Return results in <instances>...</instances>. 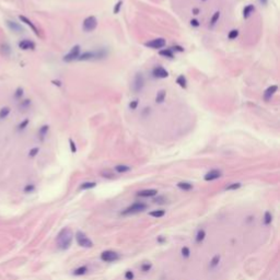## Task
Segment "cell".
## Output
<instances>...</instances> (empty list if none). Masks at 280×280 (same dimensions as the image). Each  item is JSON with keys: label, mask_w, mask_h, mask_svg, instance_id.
Here are the masks:
<instances>
[{"label": "cell", "mask_w": 280, "mask_h": 280, "mask_svg": "<svg viewBox=\"0 0 280 280\" xmlns=\"http://www.w3.org/2000/svg\"><path fill=\"white\" fill-rule=\"evenodd\" d=\"M237 36H239V31H237V30H232V31H230V33L228 34V37L230 40H235Z\"/></svg>", "instance_id": "4dcf8cb0"}, {"label": "cell", "mask_w": 280, "mask_h": 280, "mask_svg": "<svg viewBox=\"0 0 280 280\" xmlns=\"http://www.w3.org/2000/svg\"><path fill=\"white\" fill-rule=\"evenodd\" d=\"M165 95H166L165 90H160V91H158L157 96H155V102H157L158 104L163 103L164 100H165Z\"/></svg>", "instance_id": "2e32d148"}, {"label": "cell", "mask_w": 280, "mask_h": 280, "mask_svg": "<svg viewBox=\"0 0 280 280\" xmlns=\"http://www.w3.org/2000/svg\"><path fill=\"white\" fill-rule=\"evenodd\" d=\"M163 199H164V197H162V196H161V197L155 198V199L153 200V201H155V203H163V201H162Z\"/></svg>", "instance_id": "74e56055"}, {"label": "cell", "mask_w": 280, "mask_h": 280, "mask_svg": "<svg viewBox=\"0 0 280 280\" xmlns=\"http://www.w3.org/2000/svg\"><path fill=\"white\" fill-rule=\"evenodd\" d=\"M201 1H206V0H201Z\"/></svg>", "instance_id": "b9f144b4"}, {"label": "cell", "mask_w": 280, "mask_h": 280, "mask_svg": "<svg viewBox=\"0 0 280 280\" xmlns=\"http://www.w3.org/2000/svg\"><path fill=\"white\" fill-rule=\"evenodd\" d=\"M155 195H158L157 189H143L141 192H138L137 196H139V197H153Z\"/></svg>", "instance_id": "4fadbf2b"}, {"label": "cell", "mask_w": 280, "mask_h": 280, "mask_svg": "<svg viewBox=\"0 0 280 280\" xmlns=\"http://www.w3.org/2000/svg\"><path fill=\"white\" fill-rule=\"evenodd\" d=\"M190 25L194 26V28H198V26L200 25V23L198 20H196V19H193L192 21H190Z\"/></svg>", "instance_id": "8d00e7d4"}, {"label": "cell", "mask_w": 280, "mask_h": 280, "mask_svg": "<svg viewBox=\"0 0 280 280\" xmlns=\"http://www.w3.org/2000/svg\"><path fill=\"white\" fill-rule=\"evenodd\" d=\"M173 52V50H175V52H178V53H182V52H184V48L182 47V46H180V45H174V46H172L171 48H170Z\"/></svg>", "instance_id": "836d02e7"}, {"label": "cell", "mask_w": 280, "mask_h": 280, "mask_svg": "<svg viewBox=\"0 0 280 280\" xmlns=\"http://www.w3.org/2000/svg\"><path fill=\"white\" fill-rule=\"evenodd\" d=\"M57 245L60 249H63L66 251L70 247L72 243V232L70 229L68 228H63L61 231L59 232V234L57 236Z\"/></svg>", "instance_id": "6da1fadb"}, {"label": "cell", "mask_w": 280, "mask_h": 280, "mask_svg": "<svg viewBox=\"0 0 280 280\" xmlns=\"http://www.w3.org/2000/svg\"><path fill=\"white\" fill-rule=\"evenodd\" d=\"M220 259H221L220 255H214L213 257H212L211 262H210V267H211V268H214L216 266L219 265V263H220Z\"/></svg>", "instance_id": "484cf974"}, {"label": "cell", "mask_w": 280, "mask_h": 280, "mask_svg": "<svg viewBox=\"0 0 280 280\" xmlns=\"http://www.w3.org/2000/svg\"><path fill=\"white\" fill-rule=\"evenodd\" d=\"M78 60L80 61H86V60H94V55H93V52H86L83 54H80Z\"/></svg>", "instance_id": "5bb4252c"}, {"label": "cell", "mask_w": 280, "mask_h": 280, "mask_svg": "<svg viewBox=\"0 0 280 280\" xmlns=\"http://www.w3.org/2000/svg\"><path fill=\"white\" fill-rule=\"evenodd\" d=\"M206 237V231L203 229L198 230L197 234H196V243H201Z\"/></svg>", "instance_id": "ffe728a7"}, {"label": "cell", "mask_w": 280, "mask_h": 280, "mask_svg": "<svg viewBox=\"0 0 280 280\" xmlns=\"http://www.w3.org/2000/svg\"><path fill=\"white\" fill-rule=\"evenodd\" d=\"M93 55H94V60H100V59H104V58L109 55V52L107 49L102 47V48H99L93 52Z\"/></svg>", "instance_id": "7c38bea8"}, {"label": "cell", "mask_w": 280, "mask_h": 280, "mask_svg": "<svg viewBox=\"0 0 280 280\" xmlns=\"http://www.w3.org/2000/svg\"><path fill=\"white\" fill-rule=\"evenodd\" d=\"M182 256H183L184 258H188L189 256H190V249L187 247V246H184V247H182Z\"/></svg>", "instance_id": "f1b7e54d"}, {"label": "cell", "mask_w": 280, "mask_h": 280, "mask_svg": "<svg viewBox=\"0 0 280 280\" xmlns=\"http://www.w3.org/2000/svg\"><path fill=\"white\" fill-rule=\"evenodd\" d=\"M152 74H153V77L158 78V79H164V78L169 77V72L161 66L155 67V68L152 70Z\"/></svg>", "instance_id": "9c48e42d"}, {"label": "cell", "mask_w": 280, "mask_h": 280, "mask_svg": "<svg viewBox=\"0 0 280 280\" xmlns=\"http://www.w3.org/2000/svg\"><path fill=\"white\" fill-rule=\"evenodd\" d=\"M96 26H97V20L96 18L93 17V15H90V17L86 18L82 23V30L84 32H92L93 30H95Z\"/></svg>", "instance_id": "277c9868"}, {"label": "cell", "mask_w": 280, "mask_h": 280, "mask_svg": "<svg viewBox=\"0 0 280 280\" xmlns=\"http://www.w3.org/2000/svg\"><path fill=\"white\" fill-rule=\"evenodd\" d=\"M151 267H152L151 264H150V263H146V264H143V265L141 266V269H142V272H149V270L151 269Z\"/></svg>", "instance_id": "e575fe53"}, {"label": "cell", "mask_w": 280, "mask_h": 280, "mask_svg": "<svg viewBox=\"0 0 280 280\" xmlns=\"http://www.w3.org/2000/svg\"><path fill=\"white\" fill-rule=\"evenodd\" d=\"M122 7H123V0H118L117 2H116V5L114 6L113 12H114L115 15H118L120 11V9H122Z\"/></svg>", "instance_id": "83f0119b"}, {"label": "cell", "mask_w": 280, "mask_h": 280, "mask_svg": "<svg viewBox=\"0 0 280 280\" xmlns=\"http://www.w3.org/2000/svg\"><path fill=\"white\" fill-rule=\"evenodd\" d=\"M241 187V183H233L226 187V190H236Z\"/></svg>", "instance_id": "f546056e"}, {"label": "cell", "mask_w": 280, "mask_h": 280, "mask_svg": "<svg viewBox=\"0 0 280 280\" xmlns=\"http://www.w3.org/2000/svg\"><path fill=\"white\" fill-rule=\"evenodd\" d=\"M149 214L153 218H162L165 216V210L163 209H159V210H153V211L149 212Z\"/></svg>", "instance_id": "cb8c5ba5"}, {"label": "cell", "mask_w": 280, "mask_h": 280, "mask_svg": "<svg viewBox=\"0 0 280 280\" xmlns=\"http://www.w3.org/2000/svg\"><path fill=\"white\" fill-rule=\"evenodd\" d=\"M255 11V7L254 5H249V6H246L245 8L243 9V17L244 19H247V18H249L252 15V13Z\"/></svg>", "instance_id": "9a60e30c"}, {"label": "cell", "mask_w": 280, "mask_h": 280, "mask_svg": "<svg viewBox=\"0 0 280 280\" xmlns=\"http://www.w3.org/2000/svg\"><path fill=\"white\" fill-rule=\"evenodd\" d=\"M177 187L183 189V190H190V189H193V184L188 183V182H180V183H177Z\"/></svg>", "instance_id": "7402d4cb"}, {"label": "cell", "mask_w": 280, "mask_h": 280, "mask_svg": "<svg viewBox=\"0 0 280 280\" xmlns=\"http://www.w3.org/2000/svg\"><path fill=\"white\" fill-rule=\"evenodd\" d=\"M259 2L262 3V5H264V6H266L267 2H268V0H259Z\"/></svg>", "instance_id": "ab89813d"}, {"label": "cell", "mask_w": 280, "mask_h": 280, "mask_svg": "<svg viewBox=\"0 0 280 280\" xmlns=\"http://www.w3.org/2000/svg\"><path fill=\"white\" fill-rule=\"evenodd\" d=\"M96 186V183L95 182H84L80 185V189L81 190H86V189H91L94 188Z\"/></svg>", "instance_id": "603a6c76"}, {"label": "cell", "mask_w": 280, "mask_h": 280, "mask_svg": "<svg viewBox=\"0 0 280 280\" xmlns=\"http://www.w3.org/2000/svg\"><path fill=\"white\" fill-rule=\"evenodd\" d=\"M115 171L117 173H127V172L132 171V168L128 165H125V164H119V165L115 166Z\"/></svg>", "instance_id": "e0dca14e"}, {"label": "cell", "mask_w": 280, "mask_h": 280, "mask_svg": "<svg viewBox=\"0 0 280 280\" xmlns=\"http://www.w3.org/2000/svg\"><path fill=\"white\" fill-rule=\"evenodd\" d=\"M86 272H88V267H86V266H81V267H79V268H77L74 270L73 275L74 276H82V275H84Z\"/></svg>", "instance_id": "d4e9b609"}, {"label": "cell", "mask_w": 280, "mask_h": 280, "mask_svg": "<svg viewBox=\"0 0 280 280\" xmlns=\"http://www.w3.org/2000/svg\"><path fill=\"white\" fill-rule=\"evenodd\" d=\"M134 277H135V275H134V272H132V270H127V272H126L125 278L127 280H132V279H134Z\"/></svg>", "instance_id": "d590c367"}, {"label": "cell", "mask_w": 280, "mask_h": 280, "mask_svg": "<svg viewBox=\"0 0 280 280\" xmlns=\"http://www.w3.org/2000/svg\"><path fill=\"white\" fill-rule=\"evenodd\" d=\"M69 145H70V149H71L72 153H76V152H77V146H76V143H74L73 140L69 139Z\"/></svg>", "instance_id": "d6a6232c"}, {"label": "cell", "mask_w": 280, "mask_h": 280, "mask_svg": "<svg viewBox=\"0 0 280 280\" xmlns=\"http://www.w3.org/2000/svg\"><path fill=\"white\" fill-rule=\"evenodd\" d=\"M143 86H145V77L141 72H138L136 73L134 78V82H132V90L136 93H139V92L142 91Z\"/></svg>", "instance_id": "3957f363"}, {"label": "cell", "mask_w": 280, "mask_h": 280, "mask_svg": "<svg viewBox=\"0 0 280 280\" xmlns=\"http://www.w3.org/2000/svg\"><path fill=\"white\" fill-rule=\"evenodd\" d=\"M158 241H159V242H163V241H164V239H163V237H160V239H159Z\"/></svg>", "instance_id": "60d3db41"}, {"label": "cell", "mask_w": 280, "mask_h": 280, "mask_svg": "<svg viewBox=\"0 0 280 280\" xmlns=\"http://www.w3.org/2000/svg\"><path fill=\"white\" fill-rule=\"evenodd\" d=\"M272 221V213L269 211H266L265 212V216H264V223H265L266 226H268V224H270Z\"/></svg>", "instance_id": "4316f807"}, {"label": "cell", "mask_w": 280, "mask_h": 280, "mask_svg": "<svg viewBox=\"0 0 280 280\" xmlns=\"http://www.w3.org/2000/svg\"><path fill=\"white\" fill-rule=\"evenodd\" d=\"M176 83L181 86V88H183V89L187 88V80H186V78H185V76H184V74H181V76H178V77H177Z\"/></svg>", "instance_id": "ac0fdd59"}, {"label": "cell", "mask_w": 280, "mask_h": 280, "mask_svg": "<svg viewBox=\"0 0 280 280\" xmlns=\"http://www.w3.org/2000/svg\"><path fill=\"white\" fill-rule=\"evenodd\" d=\"M221 175H222V172H221L220 170L213 169V170H210V171L205 175L203 178H205V181H207V182H210V181L218 180L219 177H221Z\"/></svg>", "instance_id": "30bf717a"}, {"label": "cell", "mask_w": 280, "mask_h": 280, "mask_svg": "<svg viewBox=\"0 0 280 280\" xmlns=\"http://www.w3.org/2000/svg\"><path fill=\"white\" fill-rule=\"evenodd\" d=\"M166 44V41L162 37H159V38H155V40L150 41V42H147L145 44V46L149 47V48H153V49H158V48H162L164 47Z\"/></svg>", "instance_id": "ba28073f"}, {"label": "cell", "mask_w": 280, "mask_h": 280, "mask_svg": "<svg viewBox=\"0 0 280 280\" xmlns=\"http://www.w3.org/2000/svg\"><path fill=\"white\" fill-rule=\"evenodd\" d=\"M81 53V47L79 45H74L71 48V50L68 53V54L63 57V61L66 63H70V61H73V60H77L80 56Z\"/></svg>", "instance_id": "8992f818"}, {"label": "cell", "mask_w": 280, "mask_h": 280, "mask_svg": "<svg viewBox=\"0 0 280 280\" xmlns=\"http://www.w3.org/2000/svg\"><path fill=\"white\" fill-rule=\"evenodd\" d=\"M219 19H220V11H216V12L213 13V15L211 17V19H210V23H209V26H210V28H213V26L218 23Z\"/></svg>", "instance_id": "d6986e66"}, {"label": "cell", "mask_w": 280, "mask_h": 280, "mask_svg": "<svg viewBox=\"0 0 280 280\" xmlns=\"http://www.w3.org/2000/svg\"><path fill=\"white\" fill-rule=\"evenodd\" d=\"M76 239H77L78 244L81 246V247H86V249H90L93 246V242H92L88 236H86L82 231H78L76 233Z\"/></svg>", "instance_id": "7a4b0ae2"}, {"label": "cell", "mask_w": 280, "mask_h": 280, "mask_svg": "<svg viewBox=\"0 0 280 280\" xmlns=\"http://www.w3.org/2000/svg\"><path fill=\"white\" fill-rule=\"evenodd\" d=\"M147 205L143 203H135L132 206H129L128 208H126L122 214H130V213H137V212H141L147 209Z\"/></svg>", "instance_id": "5b68a950"}, {"label": "cell", "mask_w": 280, "mask_h": 280, "mask_svg": "<svg viewBox=\"0 0 280 280\" xmlns=\"http://www.w3.org/2000/svg\"><path fill=\"white\" fill-rule=\"evenodd\" d=\"M159 54L162 56V57H165V58H170V59H172V58H174V54H173V52H172L170 48H165V49H162V50H160L159 52Z\"/></svg>", "instance_id": "44dd1931"}, {"label": "cell", "mask_w": 280, "mask_h": 280, "mask_svg": "<svg viewBox=\"0 0 280 280\" xmlns=\"http://www.w3.org/2000/svg\"><path fill=\"white\" fill-rule=\"evenodd\" d=\"M193 13H194L195 15H199V9H198V8H194V9H193Z\"/></svg>", "instance_id": "f35d334b"}, {"label": "cell", "mask_w": 280, "mask_h": 280, "mask_svg": "<svg viewBox=\"0 0 280 280\" xmlns=\"http://www.w3.org/2000/svg\"><path fill=\"white\" fill-rule=\"evenodd\" d=\"M101 259L105 263H113L119 259V255L114 251H105L101 254Z\"/></svg>", "instance_id": "52a82bcc"}, {"label": "cell", "mask_w": 280, "mask_h": 280, "mask_svg": "<svg viewBox=\"0 0 280 280\" xmlns=\"http://www.w3.org/2000/svg\"><path fill=\"white\" fill-rule=\"evenodd\" d=\"M138 104H139V101H138V100H134V101H132V102L129 103V109H132V111H135V109H137Z\"/></svg>", "instance_id": "1f68e13d"}, {"label": "cell", "mask_w": 280, "mask_h": 280, "mask_svg": "<svg viewBox=\"0 0 280 280\" xmlns=\"http://www.w3.org/2000/svg\"><path fill=\"white\" fill-rule=\"evenodd\" d=\"M278 90V86H276V84H274V86H270L269 88L266 89V91L264 92V99H265V101H269L270 99H272V96H274V94L277 92Z\"/></svg>", "instance_id": "8fae6325"}]
</instances>
